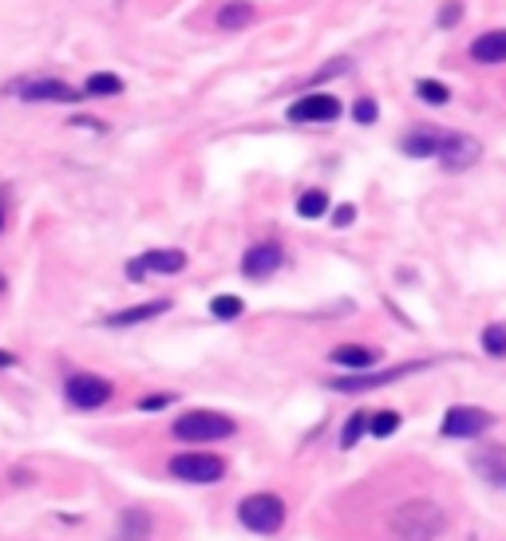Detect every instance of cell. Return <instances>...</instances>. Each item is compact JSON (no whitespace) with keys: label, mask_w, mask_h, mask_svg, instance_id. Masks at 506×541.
Instances as JSON below:
<instances>
[{"label":"cell","mask_w":506,"mask_h":541,"mask_svg":"<svg viewBox=\"0 0 506 541\" xmlns=\"http://www.w3.org/2000/svg\"><path fill=\"white\" fill-rule=\"evenodd\" d=\"M387 526H392V534L400 541H435L447 529V514L432 498H407L404 506L392 510Z\"/></svg>","instance_id":"obj_1"},{"label":"cell","mask_w":506,"mask_h":541,"mask_svg":"<svg viewBox=\"0 0 506 541\" xmlns=\"http://www.w3.org/2000/svg\"><path fill=\"white\" fill-rule=\"evenodd\" d=\"M234 419L222 415V411H186V415L175 419V427H170V435L178 442H222L234 435Z\"/></svg>","instance_id":"obj_2"},{"label":"cell","mask_w":506,"mask_h":541,"mask_svg":"<svg viewBox=\"0 0 506 541\" xmlns=\"http://www.w3.org/2000/svg\"><path fill=\"white\" fill-rule=\"evenodd\" d=\"M238 522L253 534H277L285 526V502L277 494H250L238 506Z\"/></svg>","instance_id":"obj_3"},{"label":"cell","mask_w":506,"mask_h":541,"mask_svg":"<svg viewBox=\"0 0 506 541\" xmlns=\"http://www.w3.org/2000/svg\"><path fill=\"white\" fill-rule=\"evenodd\" d=\"M111 395H115L111 380H103V375H95V372H75V375H68V384H63V399L80 411H95V407L111 403Z\"/></svg>","instance_id":"obj_4"},{"label":"cell","mask_w":506,"mask_h":541,"mask_svg":"<svg viewBox=\"0 0 506 541\" xmlns=\"http://www.w3.org/2000/svg\"><path fill=\"white\" fill-rule=\"evenodd\" d=\"M427 364H400V367H387V372H348V375H337L329 387L332 392H344V395H357V392H372V387H384V384H396L412 372H424Z\"/></svg>","instance_id":"obj_5"},{"label":"cell","mask_w":506,"mask_h":541,"mask_svg":"<svg viewBox=\"0 0 506 541\" xmlns=\"http://www.w3.org/2000/svg\"><path fill=\"white\" fill-rule=\"evenodd\" d=\"M491 427H494L491 411L471 407V403H459V407H451L444 415V435L447 439H479V435H487Z\"/></svg>","instance_id":"obj_6"},{"label":"cell","mask_w":506,"mask_h":541,"mask_svg":"<svg viewBox=\"0 0 506 541\" xmlns=\"http://www.w3.org/2000/svg\"><path fill=\"white\" fill-rule=\"evenodd\" d=\"M167 467L182 482H218L225 474V462L218 454H175Z\"/></svg>","instance_id":"obj_7"},{"label":"cell","mask_w":506,"mask_h":541,"mask_svg":"<svg viewBox=\"0 0 506 541\" xmlns=\"http://www.w3.org/2000/svg\"><path fill=\"white\" fill-rule=\"evenodd\" d=\"M337 115H340V100L337 95H325V91L301 95V100L289 107V119H293V123H332Z\"/></svg>","instance_id":"obj_8"},{"label":"cell","mask_w":506,"mask_h":541,"mask_svg":"<svg viewBox=\"0 0 506 541\" xmlns=\"http://www.w3.org/2000/svg\"><path fill=\"white\" fill-rule=\"evenodd\" d=\"M282 261H285L282 245H277V242H257V245L245 249L242 273L250 277V280H265V277H273L277 269H282Z\"/></svg>","instance_id":"obj_9"},{"label":"cell","mask_w":506,"mask_h":541,"mask_svg":"<svg viewBox=\"0 0 506 541\" xmlns=\"http://www.w3.org/2000/svg\"><path fill=\"white\" fill-rule=\"evenodd\" d=\"M13 91L28 103H72V100H80V91L63 80H32V83H20Z\"/></svg>","instance_id":"obj_10"},{"label":"cell","mask_w":506,"mask_h":541,"mask_svg":"<svg viewBox=\"0 0 506 541\" xmlns=\"http://www.w3.org/2000/svg\"><path fill=\"white\" fill-rule=\"evenodd\" d=\"M444 143H447V131H439V127H419V131L404 135V150L412 158H439Z\"/></svg>","instance_id":"obj_11"},{"label":"cell","mask_w":506,"mask_h":541,"mask_svg":"<svg viewBox=\"0 0 506 541\" xmlns=\"http://www.w3.org/2000/svg\"><path fill=\"white\" fill-rule=\"evenodd\" d=\"M471 462H475V470H479L491 486H502V490H506V447L491 442V447H482Z\"/></svg>","instance_id":"obj_12"},{"label":"cell","mask_w":506,"mask_h":541,"mask_svg":"<svg viewBox=\"0 0 506 541\" xmlns=\"http://www.w3.org/2000/svg\"><path fill=\"white\" fill-rule=\"evenodd\" d=\"M479 158V143L471 135H451L447 131V143H444V155H439V162H444L447 170H459V166H471V162Z\"/></svg>","instance_id":"obj_13"},{"label":"cell","mask_w":506,"mask_h":541,"mask_svg":"<svg viewBox=\"0 0 506 541\" xmlns=\"http://www.w3.org/2000/svg\"><path fill=\"white\" fill-rule=\"evenodd\" d=\"M471 60L475 63H506V28L482 32L475 44H471Z\"/></svg>","instance_id":"obj_14"},{"label":"cell","mask_w":506,"mask_h":541,"mask_svg":"<svg viewBox=\"0 0 506 541\" xmlns=\"http://www.w3.org/2000/svg\"><path fill=\"white\" fill-rule=\"evenodd\" d=\"M167 308H170V300H147V305H135V308L111 312V317H107V324H111V328H131V324H143V320L163 317Z\"/></svg>","instance_id":"obj_15"},{"label":"cell","mask_w":506,"mask_h":541,"mask_svg":"<svg viewBox=\"0 0 506 541\" xmlns=\"http://www.w3.org/2000/svg\"><path fill=\"white\" fill-rule=\"evenodd\" d=\"M376 360H380V352L364 348V344H340V348H332V364L348 367V372H368Z\"/></svg>","instance_id":"obj_16"},{"label":"cell","mask_w":506,"mask_h":541,"mask_svg":"<svg viewBox=\"0 0 506 541\" xmlns=\"http://www.w3.org/2000/svg\"><path fill=\"white\" fill-rule=\"evenodd\" d=\"M143 265H147V273L175 277L178 269L186 265V253H182V249H150V253H143Z\"/></svg>","instance_id":"obj_17"},{"label":"cell","mask_w":506,"mask_h":541,"mask_svg":"<svg viewBox=\"0 0 506 541\" xmlns=\"http://www.w3.org/2000/svg\"><path fill=\"white\" fill-rule=\"evenodd\" d=\"M250 24H253V5H250V0H230V5H222L218 28L238 32V28H250Z\"/></svg>","instance_id":"obj_18"},{"label":"cell","mask_w":506,"mask_h":541,"mask_svg":"<svg viewBox=\"0 0 506 541\" xmlns=\"http://www.w3.org/2000/svg\"><path fill=\"white\" fill-rule=\"evenodd\" d=\"M83 95H95V100H107V95H123V80L111 71H95L83 83Z\"/></svg>","instance_id":"obj_19"},{"label":"cell","mask_w":506,"mask_h":541,"mask_svg":"<svg viewBox=\"0 0 506 541\" xmlns=\"http://www.w3.org/2000/svg\"><path fill=\"white\" fill-rule=\"evenodd\" d=\"M297 214H301V218H309V222L320 218V214H329L325 190H305V194H301V198H297Z\"/></svg>","instance_id":"obj_20"},{"label":"cell","mask_w":506,"mask_h":541,"mask_svg":"<svg viewBox=\"0 0 506 541\" xmlns=\"http://www.w3.org/2000/svg\"><path fill=\"white\" fill-rule=\"evenodd\" d=\"M400 431V411H376V415L368 419V435L376 439H387Z\"/></svg>","instance_id":"obj_21"},{"label":"cell","mask_w":506,"mask_h":541,"mask_svg":"<svg viewBox=\"0 0 506 541\" xmlns=\"http://www.w3.org/2000/svg\"><path fill=\"white\" fill-rule=\"evenodd\" d=\"M210 312H214L218 320H238L242 312H245V300H242V297L222 293V297H214V300H210Z\"/></svg>","instance_id":"obj_22"},{"label":"cell","mask_w":506,"mask_h":541,"mask_svg":"<svg viewBox=\"0 0 506 541\" xmlns=\"http://www.w3.org/2000/svg\"><path fill=\"white\" fill-rule=\"evenodd\" d=\"M415 95L424 103H435V107H444L451 100V91H447V83H439V80H419L415 83Z\"/></svg>","instance_id":"obj_23"},{"label":"cell","mask_w":506,"mask_h":541,"mask_svg":"<svg viewBox=\"0 0 506 541\" xmlns=\"http://www.w3.org/2000/svg\"><path fill=\"white\" fill-rule=\"evenodd\" d=\"M482 352L506 356V324H487V328H482Z\"/></svg>","instance_id":"obj_24"},{"label":"cell","mask_w":506,"mask_h":541,"mask_svg":"<svg viewBox=\"0 0 506 541\" xmlns=\"http://www.w3.org/2000/svg\"><path fill=\"white\" fill-rule=\"evenodd\" d=\"M364 431H368V415H364V411H357V415H352L348 423H344V431H340V447H344V451H348V447H357Z\"/></svg>","instance_id":"obj_25"},{"label":"cell","mask_w":506,"mask_h":541,"mask_svg":"<svg viewBox=\"0 0 506 541\" xmlns=\"http://www.w3.org/2000/svg\"><path fill=\"white\" fill-rule=\"evenodd\" d=\"M352 115H357V123H376L380 107H376V100H357L352 103Z\"/></svg>","instance_id":"obj_26"},{"label":"cell","mask_w":506,"mask_h":541,"mask_svg":"<svg viewBox=\"0 0 506 541\" xmlns=\"http://www.w3.org/2000/svg\"><path fill=\"white\" fill-rule=\"evenodd\" d=\"M459 16H463V5H459V0H447V5L439 8V24H444V28H451Z\"/></svg>","instance_id":"obj_27"},{"label":"cell","mask_w":506,"mask_h":541,"mask_svg":"<svg viewBox=\"0 0 506 541\" xmlns=\"http://www.w3.org/2000/svg\"><path fill=\"white\" fill-rule=\"evenodd\" d=\"M352 222H357V205L344 202V205H337V210H332V225H352Z\"/></svg>","instance_id":"obj_28"},{"label":"cell","mask_w":506,"mask_h":541,"mask_svg":"<svg viewBox=\"0 0 506 541\" xmlns=\"http://www.w3.org/2000/svg\"><path fill=\"white\" fill-rule=\"evenodd\" d=\"M167 403H175L170 395H147V399H138V411H163Z\"/></svg>","instance_id":"obj_29"},{"label":"cell","mask_w":506,"mask_h":541,"mask_svg":"<svg viewBox=\"0 0 506 541\" xmlns=\"http://www.w3.org/2000/svg\"><path fill=\"white\" fill-rule=\"evenodd\" d=\"M127 277H131V280H147V265H143V257L127 261Z\"/></svg>","instance_id":"obj_30"},{"label":"cell","mask_w":506,"mask_h":541,"mask_svg":"<svg viewBox=\"0 0 506 541\" xmlns=\"http://www.w3.org/2000/svg\"><path fill=\"white\" fill-rule=\"evenodd\" d=\"M16 364V356L13 352H0V367H13Z\"/></svg>","instance_id":"obj_31"},{"label":"cell","mask_w":506,"mask_h":541,"mask_svg":"<svg viewBox=\"0 0 506 541\" xmlns=\"http://www.w3.org/2000/svg\"><path fill=\"white\" fill-rule=\"evenodd\" d=\"M0 293H5V273H0Z\"/></svg>","instance_id":"obj_32"},{"label":"cell","mask_w":506,"mask_h":541,"mask_svg":"<svg viewBox=\"0 0 506 541\" xmlns=\"http://www.w3.org/2000/svg\"><path fill=\"white\" fill-rule=\"evenodd\" d=\"M0 230H5V210H0Z\"/></svg>","instance_id":"obj_33"}]
</instances>
